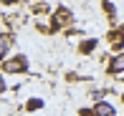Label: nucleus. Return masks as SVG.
<instances>
[{
    "label": "nucleus",
    "mask_w": 124,
    "mask_h": 116,
    "mask_svg": "<svg viewBox=\"0 0 124 116\" xmlns=\"http://www.w3.org/2000/svg\"><path fill=\"white\" fill-rule=\"evenodd\" d=\"M25 71H28V58L23 56V53L10 56V58H5L3 63H0V73H13V76H18V73H25Z\"/></svg>",
    "instance_id": "1"
},
{
    "label": "nucleus",
    "mask_w": 124,
    "mask_h": 116,
    "mask_svg": "<svg viewBox=\"0 0 124 116\" xmlns=\"http://www.w3.org/2000/svg\"><path fill=\"white\" fill-rule=\"evenodd\" d=\"M96 48H99L96 38H84V41L78 43V53H81V56H89V53H94Z\"/></svg>",
    "instance_id": "6"
},
{
    "label": "nucleus",
    "mask_w": 124,
    "mask_h": 116,
    "mask_svg": "<svg viewBox=\"0 0 124 116\" xmlns=\"http://www.w3.org/2000/svg\"><path fill=\"white\" fill-rule=\"evenodd\" d=\"M38 109H43V98H31V101L25 103V111H28V114L38 111Z\"/></svg>",
    "instance_id": "8"
},
{
    "label": "nucleus",
    "mask_w": 124,
    "mask_h": 116,
    "mask_svg": "<svg viewBox=\"0 0 124 116\" xmlns=\"http://www.w3.org/2000/svg\"><path fill=\"white\" fill-rule=\"evenodd\" d=\"M106 73L109 76H124V51L111 56V61L106 63Z\"/></svg>",
    "instance_id": "4"
},
{
    "label": "nucleus",
    "mask_w": 124,
    "mask_h": 116,
    "mask_svg": "<svg viewBox=\"0 0 124 116\" xmlns=\"http://www.w3.org/2000/svg\"><path fill=\"white\" fill-rule=\"evenodd\" d=\"M104 10H106V15H109V18H114V15H116V8H114V3H111V0H106V3H104Z\"/></svg>",
    "instance_id": "10"
},
{
    "label": "nucleus",
    "mask_w": 124,
    "mask_h": 116,
    "mask_svg": "<svg viewBox=\"0 0 124 116\" xmlns=\"http://www.w3.org/2000/svg\"><path fill=\"white\" fill-rule=\"evenodd\" d=\"M0 93H5V78H3V73H0Z\"/></svg>",
    "instance_id": "13"
},
{
    "label": "nucleus",
    "mask_w": 124,
    "mask_h": 116,
    "mask_svg": "<svg viewBox=\"0 0 124 116\" xmlns=\"http://www.w3.org/2000/svg\"><path fill=\"white\" fill-rule=\"evenodd\" d=\"M106 43H109V46L114 48L116 53H122V51H124V25L106 33Z\"/></svg>",
    "instance_id": "3"
},
{
    "label": "nucleus",
    "mask_w": 124,
    "mask_h": 116,
    "mask_svg": "<svg viewBox=\"0 0 124 116\" xmlns=\"http://www.w3.org/2000/svg\"><path fill=\"white\" fill-rule=\"evenodd\" d=\"M78 116H99V114L94 111V109H81V111H78Z\"/></svg>",
    "instance_id": "11"
},
{
    "label": "nucleus",
    "mask_w": 124,
    "mask_h": 116,
    "mask_svg": "<svg viewBox=\"0 0 124 116\" xmlns=\"http://www.w3.org/2000/svg\"><path fill=\"white\" fill-rule=\"evenodd\" d=\"M33 3H41V0H33Z\"/></svg>",
    "instance_id": "15"
},
{
    "label": "nucleus",
    "mask_w": 124,
    "mask_h": 116,
    "mask_svg": "<svg viewBox=\"0 0 124 116\" xmlns=\"http://www.w3.org/2000/svg\"><path fill=\"white\" fill-rule=\"evenodd\" d=\"M74 20V13H71V8H66V5H58V8L51 13V30H61V28H66V25Z\"/></svg>",
    "instance_id": "2"
},
{
    "label": "nucleus",
    "mask_w": 124,
    "mask_h": 116,
    "mask_svg": "<svg viewBox=\"0 0 124 116\" xmlns=\"http://www.w3.org/2000/svg\"><path fill=\"white\" fill-rule=\"evenodd\" d=\"M94 111H96L99 116H114V106H111L109 101H96V106H94Z\"/></svg>",
    "instance_id": "7"
},
{
    "label": "nucleus",
    "mask_w": 124,
    "mask_h": 116,
    "mask_svg": "<svg viewBox=\"0 0 124 116\" xmlns=\"http://www.w3.org/2000/svg\"><path fill=\"white\" fill-rule=\"evenodd\" d=\"M0 3H3V5H18L20 0H0Z\"/></svg>",
    "instance_id": "12"
},
{
    "label": "nucleus",
    "mask_w": 124,
    "mask_h": 116,
    "mask_svg": "<svg viewBox=\"0 0 124 116\" xmlns=\"http://www.w3.org/2000/svg\"><path fill=\"white\" fill-rule=\"evenodd\" d=\"M122 103H124V93H122Z\"/></svg>",
    "instance_id": "14"
},
{
    "label": "nucleus",
    "mask_w": 124,
    "mask_h": 116,
    "mask_svg": "<svg viewBox=\"0 0 124 116\" xmlns=\"http://www.w3.org/2000/svg\"><path fill=\"white\" fill-rule=\"evenodd\" d=\"M33 13H36V15H51V8L41 0V3H36V5H33Z\"/></svg>",
    "instance_id": "9"
},
{
    "label": "nucleus",
    "mask_w": 124,
    "mask_h": 116,
    "mask_svg": "<svg viewBox=\"0 0 124 116\" xmlns=\"http://www.w3.org/2000/svg\"><path fill=\"white\" fill-rule=\"evenodd\" d=\"M10 48H13V38L8 35V33H0V63H3L5 58H10Z\"/></svg>",
    "instance_id": "5"
}]
</instances>
